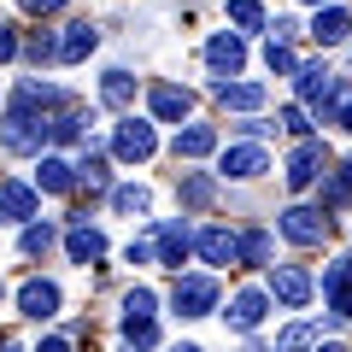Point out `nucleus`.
<instances>
[{
  "label": "nucleus",
  "mask_w": 352,
  "mask_h": 352,
  "mask_svg": "<svg viewBox=\"0 0 352 352\" xmlns=\"http://www.w3.org/2000/svg\"><path fill=\"white\" fill-rule=\"evenodd\" d=\"M170 305H176V317H206V311H217V276H212V270L176 276V288H170Z\"/></svg>",
  "instance_id": "f257e3e1"
},
{
  "label": "nucleus",
  "mask_w": 352,
  "mask_h": 352,
  "mask_svg": "<svg viewBox=\"0 0 352 352\" xmlns=\"http://www.w3.org/2000/svg\"><path fill=\"white\" fill-rule=\"evenodd\" d=\"M112 153H118L124 164H147L153 153H159V135H153L147 118H124V124L112 129Z\"/></svg>",
  "instance_id": "f03ea898"
},
{
  "label": "nucleus",
  "mask_w": 352,
  "mask_h": 352,
  "mask_svg": "<svg viewBox=\"0 0 352 352\" xmlns=\"http://www.w3.org/2000/svg\"><path fill=\"white\" fill-rule=\"evenodd\" d=\"M188 252H194V229L182 223V217H159V223H153V258H159V264L182 270Z\"/></svg>",
  "instance_id": "7ed1b4c3"
},
{
  "label": "nucleus",
  "mask_w": 352,
  "mask_h": 352,
  "mask_svg": "<svg viewBox=\"0 0 352 352\" xmlns=\"http://www.w3.org/2000/svg\"><path fill=\"white\" fill-rule=\"evenodd\" d=\"M264 170H270V153H264L258 141H235V147H223V159H217V176H229V182H258Z\"/></svg>",
  "instance_id": "20e7f679"
},
{
  "label": "nucleus",
  "mask_w": 352,
  "mask_h": 352,
  "mask_svg": "<svg viewBox=\"0 0 352 352\" xmlns=\"http://www.w3.org/2000/svg\"><path fill=\"white\" fill-rule=\"evenodd\" d=\"M276 229L294 241V247H323V241H329V217H323V206H288Z\"/></svg>",
  "instance_id": "39448f33"
},
{
  "label": "nucleus",
  "mask_w": 352,
  "mask_h": 352,
  "mask_svg": "<svg viewBox=\"0 0 352 352\" xmlns=\"http://www.w3.org/2000/svg\"><path fill=\"white\" fill-rule=\"evenodd\" d=\"M264 294H270V300H282L288 311H300V305H311L317 282L305 276L300 264H276V270H270V288H264Z\"/></svg>",
  "instance_id": "423d86ee"
},
{
  "label": "nucleus",
  "mask_w": 352,
  "mask_h": 352,
  "mask_svg": "<svg viewBox=\"0 0 352 352\" xmlns=\"http://www.w3.org/2000/svg\"><path fill=\"white\" fill-rule=\"evenodd\" d=\"M59 305H65V294H59V282H47V276H30L24 288H18V311H24L30 323L59 317Z\"/></svg>",
  "instance_id": "0eeeda50"
},
{
  "label": "nucleus",
  "mask_w": 352,
  "mask_h": 352,
  "mask_svg": "<svg viewBox=\"0 0 352 352\" xmlns=\"http://www.w3.org/2000/svg\"><path fill=\"white\" fill-rule=\"evenodd\" d=\"M0 141H6L12 153H24V159H30V153L47 147V124H41L36 112H6V129H0Z\"/></svg>",
  "instance_id": "6e6552de"
},
{
  "label": "nucleus",
  "mask_w": 352,
  "mask_h": 352,
  "mask_svg": "<svg viewBox=\"0 0 352 352\" xmlns=\"http://www.w3.org/2000/svg\"><path fill=\"white\" fill-rule=\"evenodd\" d=\"M317 176H323V141H300V147L288 153V164H282V182L300 194V188H311Z\"/></svg>",
  "instance_id": "1a4fd4ad"
},
{
  "label": "nucleus",
  "mask_w": 352,
  "mask_h": 352,
  "mask_svg": "<svg viewBox=\"0 0 352 352\" xmlns=\"http://www.w3.org/2000/svg\"><path fill=\"white\" fill-rule=\"evenodd\" d=\"M264 311H270V294H264V288H241L235 300H229V311H223V323L235 329V335H252V329L264 323Z\"/></svg>",
  "instance_id": "9d476101"
},
{
  "label": "nucleus",
  "mask_w": 352,
  "mask_h": 352,
  "mask_svg": "<svg viewBox=\"0 0 352 352\" xmlns=\"http://www.w3.org/2000/svg\"><path fill=\"white\" fill-rule=\"evenodd\" d=\"M206 65L217 71V82H229V76H235L241 65H247V41H241V36H229V30H217V36L206 41Z\"/></svg>",
  "instance_id": "9b49d317"
},
{
  "label": "nucleus",
  "mask_w": 352,
  "mask_h": 352,
  "mask_svg": "<svg viewBox=\"0 0 352 352\" xmlns=\"http://www.w3.org/2000/svg\"><path fill=\"white\" fill-rule=\"evenodd\" d=\"M194 252H200V264H212V270L235 264V229H223V223L194 229Z\"/></svg>",
  "instance_id": "f8f14e48"
},
{
  "label": "nucleus",
  "mask_w": 352,
  "mask_h": 352,
  "mask_svg": "<svg viewBox=\"0 0 352 352\" xmlns=\"http://www.w3.org/2000/svg\"><path fill=\"white\" fill-rule=\"evenodd\" d=\"M65 252H71V264H100L106 258V235L88 217H76L71 229H65Z\"/></svg>",
  "instance_id": "ddd939ff"
},
{
  "label": "nucleus",
  "mask_w": 352,
  "mask_h": 352,
  "mask_svg": "<svg viewBox=\"0 0 352 352\" xmlns=\"http://www.w3.org/2000/svg\"><path fill=\"white\" fill-rule=\"evenodd\" d=\"M346 36H352V12H346V6H335V0L317 6V18H311V41H317V47H340Z\"/></svg>",
  "instance_id": "4468645a"
},
{
  "label": "nucleus",
  "mask_w": 352,
  "mask_h": 352,
  "mask_svg": "<svg viewBox=\"0 0 352 352\" xmlns=\"http://www.w3.org/2000/svg\"><path fill=\"white\" fill-rule=\"evenodd\" d=\"M147 106H153L159 124H182V118L194 112V94H188V88H176V82H159V88L147 94Z\"/></svg>",
  "instance_id": "2eb2a0df"
},
{
  "label": "nucleus",
  "mask_w": 352,
  "mask_h": 352,
  "mask_svg": "<svg viewBox=\"0 0 352 352\" xmlns=\"http://www.w3.org/2000/svg\"><path fill=\"white\" fill-rule=\"evenodd\" d=\"M53 106H65V94L53 82H41V76H24L12 94V112H53Z\"/></svg>",
  "instance_id": "dca6fc26"
},
{
  "label": "nucleus",
  "mask_w": 352,
  "mask_h": 352,
  "mask_svg": "<svg viewBox=\"0 0 352 352\" xmlns=\"http://www.w3.org/2000/svg\"><path fill=\"white\" fill-rule=\"evenodd\" d=\"M41 206H36V188L24 182H0V223H30Z\"/></svg>",
  "instance_id": "f3484780"
},
{
  "label": "nucleus",
  "mask_w": 352,
  "mask_h": 352,
  "mask_svg": "<svg viewBox=\"0 0 352 352\" xmlns=\"http://www.w3.org/2000/svg\"><path fill=\"white\" fill-rule=\"evenodd\" d=\"M212 147H217V129L212 124H188V129H176V141H170L176 159H206Z\"/></svg>",
  "instance_id": "a211bd4d"
},
{
  "label": "nucleus",
  "mask_w": 352,
  "mask_h": 352,
  "mask_svg": "<svg viewBox=\"0 0 352 352\" xmlns=\"http://www.w3.org/2000/svg\"><path fill=\"white\" fill-rule=\"evenodd\" d=\"M94 24H88V18H76V24H65V36H59V59L65 65H76V59H88V53H94Z\"/></svg>",
  "instance_id": "6ab92c4d"
},
{
  "label": "nucleus",
  "mask_w": 352,
  "mask_h": 352,
  "mask_svg": "<svg viewBox=\"0 0 352 352\" xmlns=\"http://www.w3.org/2000/svg\"><path fill=\"white\" fill-rule=\"evenodd\" d=\"M176 200H182V206H194V212H200V206H212V200H217V176L188 170L182 182H176Z\"/></svg>",
  "instance_id": "aec40b11"
},
{
  "label": "nucleus",
  "mask_w": 352,
  "mask_h": 352,
  "mask_svg": "<svg viewBox=\"0 0 352 352\" xmlns=\"http://www.w3.org/2000/svg\"><path fill=\"white\" fill-rule=\"evenodd\" d=\"M217 88V100L235 106V112H258L264 106V82H212Z\"/></svg>",
  "instance_id": "412c9836"
},
{
  "label": "nucleus",
  "mask_w": 352,
  "mask_h": 352,
  "mask_svg": "<svg viewBox=\"0 0 352 352\" xmlns=\"http://www.w3.org/2000/svg\"><path fill=\"white\" fill-rule=\"evenodd\" d=\"M71 170H76V182H82L88 194H106V188H112V164H106L94 147H88V153H82V164H71Z\"/></svg>",
  "instance_id": "4be33fe9"
},
{
  "label": "nucleus",
  "mask_w": 352,
  "mask_h": 352,
  "mask_svg": "<svg viewBox=\"0 0 352 352\" xmlns=\"http://www.w3.org/2000/svg\"><path fill=\"white\" fill-rule=\"evenodd\" d=\"M36 188H47V194H71V188H76V170H71L65 159H53V153H47V159H41V170H36Z\"/></svg>",
  "instance_id": "5701e85b"
},
{
  "label": "nucleus",
  "mask_w": 352,
  "mask_h": 352,
  "mask_svg": "<svg viewBox=\"0 0 352 352\" xmlns=\"http://www.w3.org/2000/svg\"><path fill=\"white\" fill-rule=\"evenodd\" d=\"M100 100L118 106V112L135 106V76H129V71H106V76H100Z\"/></svg>",
  "instance_id": "b1692460"
},
{
  "label": "nucleus",
  "mask_w": 352,
  "mask_h": 352,
  "mask_svg": "<svg viewBox=\"0 0 352 352\" xmlns=\"http://www.w3.org/2000/svg\"><path fill=\"white\" fill-rule=\"evenodd\" d=\"M235 264H270V229H247V235H235Z\"/></svg>",
  "instance_id": "393cba45"
},
{
  "label": "nucleus",
  "mask_w": 352,
  "mask_h": 352,
  "mask_svg": "<svg viewBox=\"0 0 352 352\" xmlns=\"http://www.w3.org/2000/svg\"><path fill=\"white\" fill-rule=\"evenodd\" d=\"M147 206H153V194L141 188V182H124V188H112V212H124V217H147Z\"/></svg>",
  "instance_id": "a878e982"
},
{
  "label": "nucleus",
  "mask_w": 352,
  "mask_h": 352,
  "mask_svg": "<svg viewBox=\"0 0 352 352\" xmlns=\"http://www.w3.org/2000/svg\"><path fill=\"white\" fill-rule=\"evenodd\" d=\"M317 335H323V323H288V329L276 335V352H311Z\"/></svg>",
  "instance_id": "bb28decb"
},
{
  "label": "nucleus",
  "mask_w": 352,
  "mask_h": 352,
  "mask_svg": "<svg viewBox=\"0 0 352 352\" xmlns=\"http://www.w3.org/2000/svg\"><path fill=\"white\" fill-rule=\"evenodd\" d=\"M124 340H129V352L159 346V323H153V317H124Z\"/></svg>",
  "instance_id": "cd10ccee"
},
{
  "label": "nucleus",
  "mask_w": 352,
  "mask_h": 352,
  "mask_svg": "<svg viewBox=\"0 0 352 352\" xmlns=\"http://www.w3.org/2000/svg\"><path fill=\"white\" fill-rule=\"evenodd\" d=\"M82 124H88L82 112H59V118L47 124V141H65V147H71V141H82V135H88Z\"/></svg>",
  "instance_id": "c85d7f7f"
},
{
  "label": "nucleus",
  "mask_w": 352,
  "mask_h": 352,
  "mask_svg": "<svg viewBox=\"0 0 352 352\" xmlns=\"http://www.w3.org/2000/svg\"><path fill=\"white\" fill-rule=\"evenodd\" d=\"M229 24H235V30H258L264 24V6H258V0H229Z\"/></svg>",
  "instance_id": "c756f323"
},
{
  "label": "nucleus",
  "mask_w": 352,
  "mask_h": 352,
  "mask_svg": "<svg viewBox=\"0 0 352 352\" xmlns=\"http://www.w3.org/2000/svg\"><path fill=\"white\" fill-rule=\"evenodd\" d=\"M264 65H270L276 76H294V71H300V59H294V47H282V41H264Z\"/></svg>",
  "instance_id": "7c9ffc66"
},
{
  "label": "nucleus",
  "mask_w": 352,
  "mask_h": 352,
  "mask_svg": "<svg viewBox=\"0 0 352 352\" xmlns=\"http://www.w3.org/2000/svg\"><path fill=\"white\" fill-rule=\"evenodd\" d=\"M153 305H159V294H153V288H129L124 294V317H153Z\"/></svg>",
  "instance_id": "2f4dec72"
},
{
  "label": "nucleus",
  "mask_w": 352,
  "mask_h": 352,
  "mask_svg": "<svg viewBox=\"0 0 352 352\" xmlns=\"http://www.w3.org/2000/svg\"><path fill=\"white\" fill-rule=\"evenodd\" d=\"M47 247H53V223H30L24 229V252H30V258H41Z\"/></svg>",
  "instance_id": "473e14b6"
},
{
  "label": "nucleus",
  "mask_w": 352,
  "mask_h": 352,
  "mask_svg": "<svg viewBox=\"0 0 352 352\" xmlns=\"http://www.w3.org/2000/svg\"><path fill=\"white\" fill-rule=\"evenodd\" d=\"M346 182H340V176H323V188H317V200H323V206H346Z\"/></svg>",
  "instance_id": "72a5a7b5"
},
{
  "label": "nucleus",
  "mask_w": 352,
  "mask_h": 352,
  "mask_svg": "<svg viewBox=\"0 0 352 352\" xmlns=\"http://www.w3.org/2000/svg\"><path fill=\"white\" fill-rule=\"evenodd\" d=\"M47 59H59V41H53V36H36V41H30V65H47Z\"/></svg>",
  "instance_id": "f704fd0d"
},
{
  "label": "nucleus",
  "mask_w": 352,
  "mask_h": 352,
  "mask_svg": "<svg viewBox=\"0 0 352 352\" xmlns=\"http://www.w3.org/2000/svg\"><path fill=\"white\" fill-rule=\"evenodd\" d=\"M329 124H340V129L352 135V94H346V88H340V100L329 106Z\"/></svg>",
  "instance_id": "c9c22d12"
},
{
  "label": "nucleus",
  "mask_w": 352,
  "mask_h": 352,
  "mask_svg": "<svg viewBox=\"0 0 352 352\" xmlns=\"http://www.w3.org/2000/svg\"><path fill=\"white\" fill-rule=\"evenodd\" d=\"M276 124L288 129V135H305V129H311V124H305V112H300V106H282V112H276Z\"/></svg>",
  "instance_id": "e433bc0d"
},
{
  "label": "nucleus",
  "mask_w": 352,
  "mask_h": 352,
  "mask_svg": "<svg viewBox=\"0 0 352 352\" xmlns=\"http://www.w3.org/2000/svg\"><path fill=\"white\" fill-rule=\"evenodd\" d=\"M329 305H335V323H352V288H329Z\"/></svg>",
  "instance_id": "4c0bfd02"
},
{
  "label": "nucleus",
  "mask_w": 352,
  "mask_h": 352,
  "mask_svg": "<svg viewBox=\"0 0 352 352\" xmlns=\"http://www.w3.org/2000/svg\"><path fill=\"white\" fill-rule=\"evenodd\" d=\"M124 258H129V264H153V241H147V235H135V241L124 247Z\"/></svg>",
  "instance_id": "58836bf2"
},
{
  "label": "nucleus",
  "mask_w": 352,
  "mask_h": 352,
  "mask_svg": "<svg viewBox=\"0 0 352 352\" xmlns=\"http://www.w3.org/2000/svg\"><path fill=\"white\" fill-rule=\"evenodd\" d=\"M294 36H300V24H294V18H276V24H270V41H282V47H288Z\"/></svg>",
  "instance_id": "ea45409f"
},
{
  "label": "nucleus",
  "mask_w": 352,
  "mask_h": 352,
  "mask_svg": "<svg viewBox=\"0 0 352 352\" xmlns=\"http://www.w3.org/2000/svg\"><path fill=\"white\" fill-rule=\"evenodd\" d=\"M270 129H276V124H264V118H241L235 135H270Z\"/></svg>",
  "instance_id": "a19ab883"
},
{
  "label": "nucleus",
  "mask_w": 352,
  "mask_h": 352,
  "mask_svg": "<svg viewBox=\"0 0 352 352\" xmlns=\"http://www.w3.org/2000/svg\"><path fill=\"white\" fill-rule=\"evenodd\" d=\"M0 59H18V36L6 24H0Z\"/></svg>",
  "instance_id": "79ce46f5"
},
{
  "label": "nucleus",
  "mask_w": 352,
  "mask_h": 352,
  "mask_svg": "<svg viewBox=\"0 0 352 352\" xmlns=\"http://www.w3.org/2000/svg\"><path fill=\"white\" fill-rule=\"evenodd\" d=\"M18 6H24V12H59L65 0H18Z\"/></svg>",
  "instance_id": "37998d69"
},
{
  "label": "nucleus",
  "mask_w": 352,
  "mask_h": 352,
  "mask_svg": "<svg viewBox=\"0 0 352 352\" xmlns=\"http://www.w3.org/2000/svg\"><path fill=\"white\" fill-rule=\"evenodd\" d=\"M36 352H71V340H65V335H47V340H41Z\"/></svg>",
  "instance_id": "c03bdc74"
},
{
  "label": "nucleus",
  "mask_w": 352,
  "mask_h": 352,
  "mask_svg": "<svg viewBox=\"0 0 352 352\" xmlns=\"http://www.w3.org/2000/svg\"><path fill=\"white\" fill-rule=\"evenodd\" d=\"M340 182H346V188H352V153H346V164H340Z\"/></svg>",
  "instance_id": "a18cd8bd"
},
{
  "label": "nucleus",
  "mask_w": 352,
  "mask_h": 352,
  "mask_svg": "<svg viewBox=\"0 0 352 352\" xmlns=\"http://www.w3.org/2000/svg\"><path fill=\"white\" fill-rule=\"evenodd\" d=\"M311 352H346V346H340V340H329V346H323V340H317V346Z\"/></svg>",
  "instance_id": "49530a36"
},
{
  "label": "nucleus",
  "mask_w": 352,
  "mask_h": 352,
  "mask_svg": "<svg viewBox=\"0 0 352 352\" xmlns=\"http://www.w3.org/2000/svg\"><path fill=\"white\" fill-rule=\"evenodd\" d=\"M170 352H206V346H194V340H182V346H170Z\"/></svg>",
  "instance_id": "de8ad7c7"
},
{
  "label": "nucleus",
  "mask_w": 352,
  "mask_h": 352,
  "mask_svg": "<svg viewBox=\"0 0 352 352\" xmlns=\"http://www.w3.org/2000/svg\"><path fill=\"white\" fill-rule=\"evenodd\" d=\"M241 352H270V346H258V340H247V346H241Z\"/></svg>",
  "instance_id": "09e8293b"
},
{
  "label": "nucleus",
  "mask_w": 352,
  "mask_h": 352,
  "mask_svg": "<svg viewBox=\"0 0 352 352\" xmlns=\"http://www.w3.org/2000/svg\"><path fill=\"white\" fill-rule=\"evenodd\" d=\"M305 6H329V0H305Z\"/></svg>",
  "instance_id": "8fccbe9b"
},
{
  "label": "nucleus",
  "mask_w": 352,
  "mask_h": 352,
  "mask_svg": "<svg viewBox=\"0 0 352 352\" xmlns=\"http://www.w3.org/2000/svg\"><path fill=\"white\" fill-rule=\"evenodd\" d=\"M0 294H6V288H0Z\"/></svg>",
  "instance_id": "3c124183"
}]
</instances>
